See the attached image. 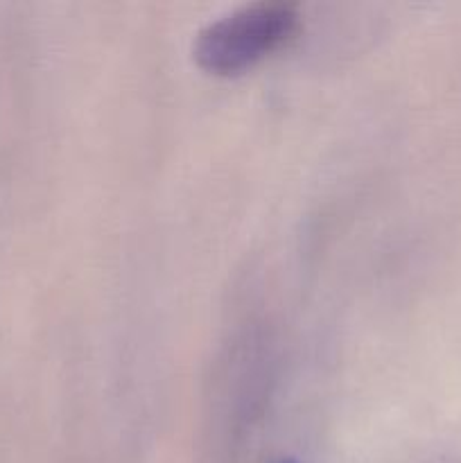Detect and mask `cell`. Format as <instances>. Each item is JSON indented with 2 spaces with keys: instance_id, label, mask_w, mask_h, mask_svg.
Listing matches in <instances>:
<instances>
[{
  "instance_id": "2",
  "label": "cell",
  "mask_w": 461,
  "mask_h": 463,
  "mask_svg": "<svg viewBox=\"0 0 461 463\" xmlns=\"http://www.w3.org/2000/svg\"><path fill=\"white\" fill-rule=\"evenodd\" d=\"M269 463H303V461L292 459V457H280V459H274V461H269Z\"/></svg>"
},
{
  "instance_id": "1",
  "label": "cell",
  "mask_w": 461,
  "mask_h": 463,
  "mask_svg": "<svg viewBox=\"0 0 461 463\" xmlns=\"http://www.w3.org/2000/svg\"><path fill=\"white\" fill-rule=\"evenodd\" d=\"M298 14L285 3H253L221 14L197 32L194 61L215 75H233L251 68L292 39Z\"/></svg>"
}]
</instances>
